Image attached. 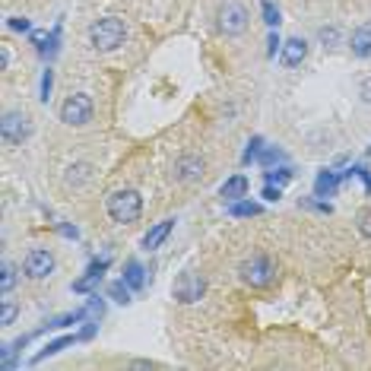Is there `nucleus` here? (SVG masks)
I'll return each instance as SVG.
<instances>
[{"mask_svg":"<svg viewBox=\"0 0 371 371\" xmlns=\"http://www.w3.org/2000/svg\"><path fill=\"white\" fill-rule=\"evenodd\" d=\"M105 210H108L111 222L131 226V222H137L140 213H143V197H140L137 191H131V187H124V191H115L105 200Z\"/></svg>","mask_w":371,"mask_h":371,"instance_id":"1","label":"nucleus"},{"mask_svg":"<svg viewBox=\"0 0 371 371\" xmlns=\"http://www.w3.org/2000/svg\"><path fill=\"white\" fill-rule=\"evenodd\" d=\"M124 38H127V26H124V20H117V16H105V20H99L89 26V41L96 51L121 48Z\"/></svg>","mask_w":371,"mask_h":371,"instance_id":"2","label":"nucleus"},{"mask_svg":"<svg viewBox=\"0 0 371 371\" xmlns=\"http://www.w3.org/2000/svg\"><path fill=\"white\" fill-rule=\"evenodd\" d=\"M238 273H241V282H247L251 289H267L276 282V263L267 254H251L238 267Z\"/></svg>","mask_w":371,"mask_h":371,"instance_id":"3","label":"nucleus"},{"mask_svg":"<svg viewBox=\"0 0 371 371\" xmlns=\"http://www.w3.org/2000/svg\"><path fill=\"white\" fill-rule=\"evenodd\" d=\"M0 137L7 140L10 146H20L32 137V117L26 111H7L0 121Z\"/></svg>","mask_w":371,"mask_h":371,"instance_id":"4","label":"nucleus"},{"mask_svg":"<svg viewBox=\"0 0 371 371\" xmlns=\"http://www.w3.org/2000/svg\"><path fill=\"white\" fill-rule=\"evenodd\" d=\"M92 99L86 96V92H73V96L67 99V102L61 105V121L70 124V127H82V124L92 121Z\"/></svg>","mask_w":371,"mask_h":371,"instance_id":"5","label":"nucleus"},{"mask_svg":"<svg viewBox=\"0 0 371 371\" xmlns=\"http://www.w3.org/2000/svg\"><path fill=\"white\" fill-rule=\"evenodd\" d=\"M203 292H206V279L197 273V270H184V273L175 279V286H172V296L178 298L181 305L200 302V298H203Z\"/></svg>","mask_w":371,"mask_h":371,"instance_id":"6","label":"nucleus"},{"mask_svg":"<svg viewBox=\"0 0 371 371\" xmlns=\"http://www.w3.org/2000/svg\"><path fill=\"white\" fill-rule=\"evenodd\" d=\"M247 7L238 3V0H226L219 7V32L222 35H241L247 29Z\"/></svg>","mask_w":371,"mask_h":371,"instance_id":"7","label":"nucleus"},{"mask_svg":"<svg viewBox=\"0 0 371 371\" xmlns=\"http://www.w3.org/2000/svg\"><path fill=\"white\" fill-rule=\"evenodd\" d=\"M22 273L29 279H48L54 273V254L48 247H32L26 257H22Z\"/></svg>","mask_w":371,"mask_h":371,"instance_id":"8","label":"nucleus"},{"mask_svg":"<svg viewBox=\"0 0 371 371\" xmlns=\"http://www.w3.org/2000/svg\"><path fill=\"white\" fill-rule=\"evenodd\" d=\"M108 267H111V257L108 254L92 257L89 267H86V273H82L80 279H73V292H76V296H89L92 289L102 282V276H105V270H108Z\"/></svg>","mask_w":371,"mask_h":371,"instance_id":"9","label":"nucleus"},{"mask_svg":"<svg viewBox=\"0 0 371 371\" xmlns=\"http://www.w3.org/2000/svg\"><path fill=\"white\" fill-rule=\"evenodd\" d=\"M206 172V162L200 156H194V152H187V156H181L178 162H175L172 175L175 181H181V184H191V181H200Z\"/></svg>","mask_w":371,"mask_h":371,"instance_id":"10","label":"nucleus"},{"mask_svg":"<svg viewBox=\"0 0 371 371\" xmlns=\"http://www.w3.org/2000/svg\"><path fill=\"white\" fill-rule=\"evenodd\" d=\"M340 184H343V175L333 168H321L314 178V197H337Z\"/></svg>","mask_w":371,"mask_h":371,"instance_id":"11","label":"nucleus"},{"mask_svg":"<svg viewBox=\"0 0 371 371\" xmlns=\"http://www.w3.org/2000/svg\"><path fill=\"white\" fill-rule=\"evenodd\" d=\"M279 57H282L286 67H298V64L308 57V41H305V38H286V41H282Z\"/></svg>","mask_w":371,"mask_h":371,"instance_id":"12","label":"nucleus"},{"mask_svg":"<svg viewBox=\"0 0 371 371\" xmlns=\"http://www.w3.org/2000/svg\"><path fill=\"white\" fill-rule=\"evenodd\" d=\"M247 191H251V184H247V178H245V175H232V178H226V181H222L219 197L226 200V203H235V200L247 197Z\"/></svg>","mask_w":371,"mask_h":371,"instance_id":"13","label":"nucleus"},{"mask_svg":"<svg viewBox=\"0 0 371 371\" xmlns=\"http://www.w3.org/2000/svg\"><path fill=\"white\" fill-rule=\"evenodd\" d=\"M86 321H89V311H86V305H82V308L67 311V314L48 317V321H45V327H41L38 333H45V330H64V327H70V323H86Z\"/></svg>","mask_w":371,"mask_h":371,"instance_id":"14","label":"nucleus"},{"mask_svg":"<svg viewBox=\"0 0 371 371\" xmlns=\"http://www.w3.org/2000/svg\"><path fill=\"white\" fill-rule=\"evenodd\" d=\"M172 228H175V219H162V222H156V226L150 228V232L143 235V251H156V247H162V241L172 235Z\"/></svg>","mask_w":371,"mask_h":371,"instance_id":"15","label":"nucleus"},{"mask_svg":"<svg viewBox=\"0 0 371 371\" xmlns=\"http://www.w3.org/2000/svg\"><path fill=\"white\" fill-rule=\"evenodd\" d=\"M349 48H352V54H356V57L368 61V57H371V26H358L356 32H352Z\"/></svg>","mask_w":371,"mask_h":371,"instance_id":"16","label":"nucleus"},{"mask_svg":"<svg viewBox=\"0 0 371 371\" xmlns=\"http://www.w3.org/2000/svg\"><path fill=\"white\" fill-rule=\"evenodd\" d=\"M124 282H127V286L133 289V292H140V289L146 286V270H143V263L140 261H124V276H121Z\"/></svg>","mask_w":371,"mask_h":371,"instance_id":"17","label":"nucleus"},{"mask_svg":"<svg viewBox=\"0 0 371 371\" xmlns=\"http://www.w3.org/2000/svg\"><path fill=\"white\" fill-rule=\"evenodd\" d=\"M76 340H80V333H67V337H57V340H51V343L45 346V349H41V352H35V356H32V362H45V358H48V356H57V352H64V349H67V346H73Z\"/></svg>","mask_w":371,"mask_h":371,"instance_id":"18","label":"nucleus"},{"mask_svg":"<svg viewBox=\"0 0 371 371\" xmlns=\"http://www.w3.org/2000/svg\"><path fill=\"white\" fill-rule=\"evenodd\" d=\"M89 178H92V165L80 162V165H70V168H67V175H64V184H67V187H82Z\"/></svg>","mask_w":371,"mask_h":371,"instance_id":"19","label":"nucleus"},{"mask_svg":"<svg viewBox=\"0 0 371 371\" xmlns=\"http://www.w3.org/2000/svg\"><path fill=\"white\" fill-rule=\"evenodd\" d=\"M263 206L261 203H251V200H235V203H228V216H235V219H247V216H261Z\"/></svg>","mask_w":371,"mask_h":371,"instance_id":"20","label":"nucleus"},{"mask_svg":"<svg viewBox=\"0 0 371 371\" xmlns=\"http://www.w3.org/2000/svg\"><path fill=\"white\" fill-rule=\"evenodd\" d=\"M263 150H267V140L263 137H251L247 140V150L241 152V165H251V162H261Z\"/></svg>","mask_w":371,"mask_h":371,"instance_id":"21","label":"nucleus"},{"mask_svg":"<svg viewBox=\"0 0 371 371\" xmlns=\"http://www.w3.org/2000/svg\"><path fill=\"white\" fill-rule=\"evenodd\" d=\"M131 292H133V289L127 286L124 279H115L108 286V298H111V302H117V305H131Z\"/></svg>","mask_w":371,"mask_h":371,"instance_id":"22","label":"nucleus"},{"mask_svg":"<svg viewBox=\"0 0 371 371\" xmlns=\"http://www.w3.org/2000/svg\"><path fill=\"white\" fill-rule=\"evenodd\" d=\"M263 181H267V184H289V181H292V168H289V165H276V168H267V172H263Z\"/></svg>","mask_w":371,"mask_h":371,"instance_id":"23","label":"nucleus"},{"mask_svg":"<svg viewBox=\"0 0 371 371\" xmlns=\"http://www.w3.org/2000/svg\"><path fill=\"white\" fill-rule=\"evenodd\" d=\"M13 286H16V267L10 261H3V267H0V292H3V296H10V292H13Z\"/></svg>","mask_w":371,"mask_h":371,"instance_id":"24","label":"nucleus"},{"mask_svg":"<svg viewBox=\"0 0 371 371\" xmlns=\"http://www.w3.org/2000/svg\"><path fill=\"white\" fill-rule=\"evenodd\" d=\"M86 311H89V321H102L105 317V298L99 296V292H89V298H86Z\"/></svg>","mask_w":371,"mask_h":371,"instance_id":"25","label":"nucleus"},{"mask_svg":"<svg viewBox=\"0 0 371 371\" xmlns=\"http://www.w3.org/2000/svg\"><path fill=\"white\" fill-rule=\"evenodd\" d=\"M261 165L263 168H276V165H286V152L276 150V146H267L261 156Z\"/></svg>","mask_w":371,"mask_h":371,"instance_id":"26","label":"nucleus"},{"mask_svg":"<svg viewBox=\"0 0 371 371\" xmlns=\"http://www.w3.org/2000/svg\"><path fill=\"white\" fill-rule=\"evenodd\" d=\"M261 16H263V22H267L270 29L279 26V7H276L273 0H261Z\"/></svg>","mask_w":371,"mask_h":371,"instance_id":"27","label":"nucleus"},{"mask_svg":"<svg viewBox=\"0 0 371 371\" xmlns=\"http://www.w3.org/2000/svg\"><path fill=\"white\" fill-rule=\"evenodd\" d=\"M317 41H321L323 48H337L340 45V29L337 26H323L321 32H317Z\"/></svg>","mask_w":371,"mask_h":371,"instance_id":"28","label":"nucleus"},{"mask_svg":"<svg viewBox=\"0 0 371 371\" xmlns=\"http://www.w3.org/2000/svg\"><path fill=\"white\" fill-rule=\"evenodd\" d=\"M20 346L16 343H7L3 346V352H0V365H3V368H16V356H20Z\"/></svg>","mask_w":371,"mask_h":371,"instance_id":"29","label":"nucleus"},{"mask_svg":"<svg viewBox=\"0 0 371 371\" xmlns=\"http://www.w3.org/2000/svg\"><path fill=\"white\" fill-rule=\"evenodd\" d=\"M356 228H358V235H362V238H368V241H371V206H365L362 213H358Z\"/></svg>","mask_w":371,"mask_h":371,"instance_id":"30","label":"nucleus"},{"mask_svg":"<svg viewBox=\"0 0 371 371\" xmlns=\"http://www.w3.org/2000/svg\"><path fill=\"white\" fill-rule=\"evenodd\" d=\"M51 89H54V70L45 67V73H41V102H48L51 99Z\"/></svg>","mask_w":371,"mask_h":371,"instance_id":"31","label":"nucleus"},{"mask_svg":"<svg viewBox=\"0 0 371 371\" xmlns=\"http://www.w3.org/2000/svg\"><path fill=\"white\" fill-rule=\"evenodd\" d=\"M298 206H305V210H314V213H323V216L333 213V206H330L327 200H298Z\"/></svg>","mask_w":371,"mask_h":371,"instance_id":"32","label":"nucleus"},{"mask_svg":"<svg viewBox=\"0 0 371 371\" xmlns=\"http://www.w3.org/2000/svg\"><path fill=\"white\" fill-rule=\"evenodd\" d=\"M16 314H20V308H16L13 302H3V308H0V323H3V327H10V323L16 321Z\"/></svg>","mask_w":371,"mask_h":371,"instance_id":"33","label":"nucleus"},{"mask_svg":"<svg viewBox=\"0 0 371 371\" xmlns=\"http://www.w3.org/2000/svg\"><path fill=\"white\" fill-rule=\"evenodd\" d=\"M7 26L13 29V32H32V22H29L26 16H10Z\"/></svg>","mask_w":371,"mask_h":371,"instance_id":"34","label":"nucleus"},{"mask_svg":"<svg viewBox=\"0 0 371 371\" xmlns=\"http://www.w3.org/2000/svg\"><path fill=\"white\" fill-rule=\"evenodd\" d=\"M276 51H282V38H279V32H270V38H267V57H276Z\"/></svg>","mask_w":371,"mask_h":371,"instance_id":"35","label":"nucleus"},{"mask_svg":"<svg viewBox=\"0 0 371 371\" xmlns=\"http://www.w3.org/2000/svg\"><path fill=\"white\" fill-rule=\"evenodd\" d=\"M282 197V187L279 184H267L263 187V200H270V203H276V200Z\"/></svg>","mask_w":371,"mask_h":371,"instance_id":"36","label":"nucleus"},{"mask_svg":"<svg viewBox=\"0 0 371 371\" xmlns=\"http://www.w3.org/2000/svg\"><path fill=\"white\" fill-rule=\"evenodd\" d=\"M57 232H61L64 238H80V232H76V226H67V222H57Z\"/></svg>","mask_w":371,"mask_h":371,"instance_id":"37","label":"nucleus"},{"mask_svg":"<svg viewBox=\"0 0 371 371\" xmlns=\"http://www.w3.org/2000/svg\"><path fill=\"white\" fill-rule=\"evenodd\" d=\"M362 99L371 105V80H365V82H362Z\"/></svg>","mask_w":371,"mask_h":371,"instance_id":"38","label":"nucleus"},{"mask_svg":"<svg viewBox=\"0 0 371 371\" xmlns=\"http://www.w3.org/2000/svg\"><path fill=\"white\" fill-rule=\"evenodd\" d=\"M0 67H3V70L10 67V51L7 48H0Z\"/></svg>","mask_w":371,"mask_h":371,"instance_id":"39","label":"nucleus"},{"mask_svg":"<svg viewBox=\"0 0 371 371\" xmlns=\"http://www.w3.org/2000/svg\"><path fill=\"white\" fill-rule=\"evenodd\" d=\"M133 368H159L156 362H146V358H137V362H133Z\"/></svg>","mask_w":371,"mask_h":371,"instance_id":"40","label":"nucleus"},{"mask_svg":"<svg viewBox=\"0 0 371 371\" xmlns=\"http://www.w3.org/2000/svg\"><path fill=\"white\" fill-rule=\"evenodd\" d=\"M368 156H371V146H368Z\"/></svg>","mask_w":371,"mask_h":371,"instance_id":"41","label":"nucleus"}]
</instances>
